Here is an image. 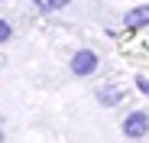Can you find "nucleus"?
<instances>
[{
	"label": "nucleus",
	"mask_w": 149,
	"mask_h": 143,
	"mask_svg": "<svg viewBox=\"0 0 149 143\" xmlns=\"http://www.w3.org/2000/svg\"><path fill=\"white\" fill-rule=\"evenodd\" d=\"M10 39H13V26L0 16V42H10Z\"/></svg>",
	"instance_id": "obj_5"
},
{
	"label": "nucleus",
	"mask_w": 149,
	"mask_h": 143,
	"mask_svg": "<svg viewBox=\"0 0 149 143\" xmlns=\"http://www.w3.org/2000/svg\"><path fill=\"white\" fill-rule=\"evenodd\" d=\"M136 88H139L146 98H149V78H146V75H136Z\"/></svg>",
	"instance_id": "obj_7"
},
{
	"label": "nucleus",
	"mask_w": 149,
	"mask_h": 143,
	"mask_svg": "<svg viewBox=\"0 0 149 143\" xmlns=\"http://www.w3.org/2000/svg\"><path fill=\"white\" fill-rule=\"evenodd\" d=\"M0 143H3V127H0Z\"/></svg>",
	"instance_id": "obj_8"
},
{
	"label": "nucleus",
	"mask_w": 149,
	"mask_h": 143,
	"mask_svg": "<svg viewBox=\"0 0 149 143\" xmlns=\"http://www.w3.org/2000/svg\"><path fill=\"white\" fill-rule=\"evenodd\" d=\"M97 65H101V59H97V52H91V49H78L71 55V62H68L71 75H78V78H88L91 72H97Z\"/></svg>",
	"instance_id": "obj_1"
},
{
	"label": "nucleus",
	"mask_w": 149,
	"mask_h": 143,
	"mask_svg": "<svg viewBox=\"0 0 149 143\" xmlns=\"http://www.w3.org/2000/svg\"><path fill=\"white\" fill-rule=\"evenodd\" d=\"M149 133V114L143 111H133L127 121H123V137H130V140H139Z\"/></svg>",
	"instance_id": "obj_2"
},
{
	"label": "nucleus",
	"mask_w": 149,
	"mask_h": 143,
	"mask_svg": "<svg viewBox=\"0 0 149 143\" xmlns=\"http://www.w3.org/2000/svg\"><path fill=\"white\" fill-rule=\"evenodd\" d=\"M45 4V10H62V7H68L71 0H42Z\"/></svg>",
	"instance_id": "obj_6"
},
{
	"label": "nucleus",
	"mask_w": 149,
	"mask_h": 143,
	"mask_svg": "<svg viewBox=\"0 0 149 143\" xmlns=\"http://www.w3.org/2000/svg\"><path fill=\"white\" fill-rule=\"evenodd\" d=\"M120 101H123V88H117V85H110V88H104L97 94V104H104V107H113Z\"/></svg>",
	"instance_id": "obj_4"
},
{
	"label": "nucleus",
	"mask_w": 149,
	"mask_h": 143,
	"mask_svg": "<svg viewBox=\"0 0 149 143\" xmlns=\"http://www.w3.org/2000/svg\"><path fill=\"white\" fill-rule=\"evenodd\" d=\"M123 26H127V29H139V26H149V4H146V7H133L127 16H123Z\"/></svg>",
	"instance_id": "obj_3"
}]
</instances>
